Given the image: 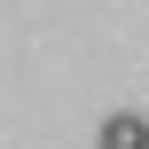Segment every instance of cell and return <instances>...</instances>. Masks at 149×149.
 Returning <instances> with one entry per match:
<instances>
[{
	"label": "cell",
	"mask_w": 149,
	"mask_h": 149,
	"mask_svg": "<svg viewBox=\"0 0 149 149\" xmlns=\"http://www.w3.org/2000/svg\"><path fill=\"white\" fill-rule=\"evenodd\" d=\"M102 149H149V118H134V110L102 118Z\"/></svg>",
	"instance_id": "1"
}]
</instances>
